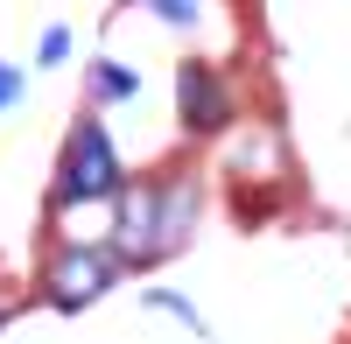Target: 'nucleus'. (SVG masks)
Listing matches in <instances>:
<instances>
[{
    "label": "nucleus",
    "mask_w": 351,
    "mask_h": 344,
    "mask_svg": "<svg viewBox=\"0 0 351 344\" xmlns=\"http://www.w3.org/2000/svg\"><path fill=\"white\" fill-rule=\"evenodd\" d=\"M14 92H21V77H14V71H0V106H14Z\"/></svg>",
    "instance_id": "obj_8"
},
{
    "label": "nucleus",
    "mask_w": 351,
    "mask_h": 344,
    "mask_svg": "<svg viewBox=\"0 0 351 344\" xmlns=\"http://www.w3.org/2000/svg\"><path fill=\"white\" fill-rule=\"evenodd\" d=\"M148 8H155L162 21H176V28H190V21H197V0H148Z\"/></svg>",
    "instance_id": "obj_6"
},
{
    "label": "nucleus",
    "mask_w": 351,
    "mask_h": 344,
    "mask_svg": "<svg viewBox=\"0 0 351 344\" xmlns=\"http://www.w3.org/2000/svg\"><path fill=\"white\" fill-rule=\"evenodd\" d=\"M64 56H71V36H64V28H49V36H43V64H64Z\"/></svg>",
    "instance_id": "obj_7"
},
{
    "label": "nucleus",
    "mask_w": 351,
    "mask_h": 344,
    "mask_svg": "<svg viewBox=\"0 0 351 344\" xmlns=\"http://www.w3.org/2000/svg\"><path fill=\"white\" fill-rule=\"evenodd\" d=\"M92 84H99V99H127V92H134V71H112V64H106Z\"/></svg>",
    "instance_id": "obj_5"
},
{
    "label": "nucleus",
    "mask_w": 351,
    "mask_h": 344,
    "mask_svg": "<svg viewBox=\"0 0 351 344\" xmlns=\"http://www.w3.org/2000/svg\"><path fill=\"white\" fill-rule=\"evenodd\" d=\"M190 183H176V190H127V204H120V253L127 260H155V253H169L176 239H183V218H190Z\"/></svg>",
    "instance_id": "obj_1"
},
{
    "label": "nucleus",
    "mask_w": 351,
    "mask_h": 344,
    "mask_svg": "<svg viewBox=\"0 0 351 344\" xmlns=\"http://www.w3.org/2000/svg\"><path fill=\"white\" fill-rule=\"evenodd\" d=\"M112 190H120V155H112L99 120H84L64 155V197H112Z\"/></svg>",
    "instance_id": "obj_2"
},
{
    "label": "nucleus",
    "mask_w": 351,
    "mask_h": 344,
    "mask_svg": "<svg viewBox=\"0 0 351 344\" xmlns=\"http://www.w3.org/2000/svg\"><path fill=\"white\" fill-rule=\"evenodd\" d=\"M106 281H112V253H64L49 267V302L56 309H84Z\"/></svg>",
    "instance_id": "obj_3"
},
{
    "label": "nucleus",
    "mask_w": 351,
    "mask_h": 344,
    "mask_svg": "<svg viewBox=\"0 0 351 344\" xmlns=\"http://www.w3.org/2000/svg\"><path fill=\"white\" fill-rule=\"evenodd\" d=\"M176 92H183V120L197 127V134H211V127H225V84L204 71V64H183V77H176Z\"/></svg>",
    "instance_id": "obj_4"
}]
</instances>
